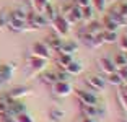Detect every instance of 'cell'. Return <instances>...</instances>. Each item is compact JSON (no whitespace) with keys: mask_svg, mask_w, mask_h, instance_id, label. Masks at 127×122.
Listing matches in <instances>:
<instances>
[{"mask_svg":"<svg viewBox=\"0 0 127 122\" xmlns=\"http://www.w3.org/2000/svg\"><path fill=\"white\" fill-rule=\"evenodd\" d=\"M62 16L67 20L68 25H75V23H78L80 20H82V7H78V5H70V7H67L64 10Z\"/></svg>","mask_w":127,"mask_h":122,"instance_id":"obj_1","label":"cell"},{"mask_svg":"<svg viewBox=\"0 0 127 122\" xmlns=\"http://www.w3.org/2000/svg\"><path fill=\"white\" fill-rule=\"evenodd\" d=\"M51 91H52L54 96L65 98V96H68V94L73 91V88L70 86L68 81H56V83L51 85Z\"/></svg>","mask_w":127,"mask_h":122,"instance_id":"obj_2","label":"cell"},{"mask_svg":"<svg viewBox=\"0 0 127 122\" xmlns=\"http://www.w3.org/2000/svg\"><path fill=\"white\" fill-rule=\"evenodd\" d=\"M28 67H30L31 70V77L36 73H41V72H44L46 68H47V60L46 59H39V57H28Z\"/></svg>","mask_w":127,"mask_h":122,"instance_id":"obj_3","label":"cell"},{"mask_svg":"<svg viewBox=\"0 0 127 122\" xmlns=\"http://www.w3.org/2000/svg\"><path fill=\"white\" fill-rule=\"evenodd\" d=\"M68 23H67V20L64 18L62 15H57L56 18L52 20V28L56 30V34H59V36H65V34L68 33Z\"/></svg>","mask_w":127,"mask_h":122,"instance_id":"obj_4","label":"cell"},{"mask_svg":"<svg viewBox=\"0 0 127 122\" xmlns=\"http://www.w3.org/2000/svg\"><path fill=\"white\" fill-rule=\"evenodd\" d=\"M85 81H86V85L90 86L91 90H95V91H98V90H103V88L106 86L104 78L101 77V75H96V73L88 75V77L85 78Z\"/></svg>","mask_w":127,"mask_h":122,"instance_id":"obj_5","label":"cell"},{"mask_svg":"<svg viewBox=\"0 0 127 122\" xmlns=\"http://www.w3.org/2000/svg\"><path fill=\"white\" fill-rule=\"evenodd\" d=\"M75 94L78 96L80 103L82 104H88V106H96L98 104V99L93 93L90 91H85V90H75Z\"/></svg>","mask_w":127,"mask_h":122,"instance_id":"obj_6","label":"cell"},{"mask_svg":"<svg viewBox=\"0 0 127 122\" xmlns=\"http://www.w3.org/2000/svg\"><path fill=\"white\" fill-rule=\"evenodd\" d=\"M31 52H33L34 57H39V59L47 60L49 57H51V51H49V47L44 44V42H34L33 47H31Z\"/></svg>","mask_w":127,"mask_h":122,"instance_id":"obj_7","label":"cell"},{"mask_svg":"<svg viewBox=\"0 0 127 122\" xmlns=\"http://www.w3.org/2000/svg\"><path fill=\"white\" fill-rule=\"evenodd\" d=\"M98 65H99V68L104 72L106 75H111L117 70V67L114 65V62H112L109 57H99V59H98Z\"/></svg>","mask_w":127,"mask_h":122,"instance_id":"obj_8","label":"cell"},{"mask_svg":"<svg viewBox=\"0 0 127 122\" xmlns=\"http://www.w3.org/2000/svg\"><path fill=\"white\" fill-rule=\"evenodd\" d=\"M33 91L31 88H28V86H18V88H11L10 91L7 93V96L10 98V99H18V98L21 96H26V94H30V93Z\"/></svg>","mask_w":127,"mask_h":122,"instance_id":"obj_9","label":"cell"},{"mask_svg":"<svg viewBox=\"0 0 127 122\" xmlns=\"http://www.w3.org/2000/svg\"><path fill=\"white\" fill-rule=\"evenodd\" d=\"M78 51V44L73 42V41H68V42H62L59 47L60 54H68V56H73L75 52Z\"/></svg>","mask_w":127,"mask_h":122,"instance_id":"obj_10","label":"cell"},{"mask_svg":"<svg viewBox=\"0 0 127 122\" xmlns=\"http://www.w3.org/2000/svg\"><path fill=\"white\" fill-rule=\"evenodd\" d=\"M13 77V67L11 65H0V83L8 81Z\"/></svg>","mask_w":127,"mask_h":122,"instance_id":"obj_11","label":"cell"},{"mask_svg":"<svg viewBox=\"0 0 127 122\" xmlns=\"http://www.w3.org/2000/svg\"><path fill=\"white\" fill-rule=\"evenodd\" d=\"M73 60V57L72 56H68V54H59V57L56 59V63H57V67H59L60 70H65L67 68V65Z\"/></svg>","mask_w":127,"mask_h":122,"instance_id":"obj_12","label":"cell"},{"mask_svg":"<svg viewBox=\"0 0 127 122\" xmlns=\"http://www.w3.org/2000/svg\"><path fill=\"white\" fill-rule=\"evenodd\" d=\"M101 26H103V31H117V28H119V25H117V23L114 21L109 15L104 16V20H103Z\"/></svg>","mask_w":127,"mask_h":122,"instance_id":"obj_13","label":"cell"},{"mask_svg":"<svg viewBox=\"0 0 127 122\" xmlns=\"http://www.w3.org/2000/svg\"><path fill=\"white\" fill-rule=\"evenodd\" d=\"M41 81H42V83H47V85H52V83H56V81H57L56 72H49V70L41 72Z\"/></svg>","mask_w":127,"mask_h":122,"instance_id":"obj_14","label":"cell"},{"mask_svg":"<svg viewBox=\"0 0 127 122\" xmlns=\"http://www.w3.org/2000/svg\"><path fill=\"white\" fill-rule=\"evenodd\" d=\"M65 72H67L68 75H80L82 73V63L77 62V60H72V62L67 65Z\"/></svg>","mask_w":127,"mask_h":122,"instance_id":"obj_15","label":"cell"},{"mask_svg":"<svg viewBox=\"0 0 127 122\" xmlns=\"http://www.w3.org/2000/svg\"><path fill=\"white\" fill-rule=\"evenodd\" d=\"M42 11H44V15H42V16H44L47 21H52V20L57 16V10L54 8V5H51V3L46 5V7L42 8Z\"/></svg>","mask_w":127,"mask_h":122,"instance_id":"obj_16","label":"cell"},{"mask_svg":"<svg viewBox=\"0 0 127 122\" xmlns=\"http://www.w3.org/2000/svg\"><path fill=\"white\" fill-rule=\"evenodd\" d=\"M46 41H47V44L51 46L52 49H59V47H60V44H62V41H60V36H59V34H56V33H51V34L47 36V39H46Z\"/></svg>","mask_w":127,"mask_h":122,"instance_id":"obj_17","label":"cell"},{"mask_svg":"<svg viewBox=\"0 0 127 122\" xmlns=\"http://www.w3.org/2000/svg\"><path fill=\"white\" fill-rule=\"evenodd\" d=\"M64 116H65V112H64L62 109H59V107H51V109H49V117H51L52 122H59Z\"/></svg>","mask_w":127,"mask_h":122,"instance_id":"obj_18","label":"cell"},{"mask_svg":"<svg viewBox=\"0 0 127 122\" xmlns=\"http://www.w3.org/2000/svg\"><path fill=\"white\" fill-rule=\"evenodd\" d=\"M82 111H83V116L91 117V119H93L95 116L99 114V111L96 109V106H88V104H82Z\"/></svg>","mask_w":127,"mask_h":122,"instance_id":"obj_19","label":"cell"},{"mask_svg":"<svg viewBox=\"0 0 127 122\" xmlns=\"http://www.w3.org/2000/svg\"><path fill=\"white\" fill-rule=\"evenodd\" d=\"M85 31L90 33V34H99V33H103V26H101V23L93 21V23H90V25L85 28Z\"/></svg>","mask_w":127,"mask_h":122,"instance_id":"obj_20","label":"cell"},{"mask_svg":"<svg viewBox=\"0 0 127 122\" xmlns=\"http://www.w3.org/2000/svg\"><path fill=\"white\" fill-rule=\"evenodd\" d=\"M119 39V36H117V31H103V41L104 42H116V41Z\"/></svg>","mask_w":127,"mask_h":122,"instance_id":"obj_21","label":"cell"},{"mask_svg":"<svg viewBox=\"0 0 127 122\" xmlns=\"http://www.w3.org/2000/svg\"><path fill=\"white\" fill-rule=\"evenodd\" d=\"M11 101H13V99H10V98H8L7 94H3V96H0V114H7L8 104H10Z\"/></svg>","mask_w":127,"mask_h":122,"instance_id":"obj_22","label":"cell"},{"mask_svg":"<svg viewBox=\"0 0 127 122\" xmlns=\"http://www.w3.org/2000/svg\"><path fill=\"white\" fill-rule=\"evenodd\" d=\"M108 81L111 83V85H116V86H119V85H122V83H124L122 78L119 77V73H117V72H114V73L108 75Z\"/></svg>","mask_w":127,"mask_h":122,"instance_id":"obj_23","label":"cell"},{"mask_svg":"<svg viewBox=\"0 0 127 122\" xmlns=\"http://www.w3.org/2000/svg\"><path fill=\"white\" fill-rule=\"evenodd\" d=\"M114 62V65L119 68V67H127V57L126 54H119V56H116V59L112 60Z\"/></svg>","mask_w":127,"mask_h":122,"instance_id":"obj_24","label":"cell"},{"mask_svg":"<svg viewBox=\"0 0 127 122\" xmlns=\"http://www.w3.org/2000/svg\"><path fill=\"white\" fill-rule=\"evenodd\" d=\"M114 11L126 18V16H127V3H126V2H121V3H117V5H116V10H114Z\"/></svg>","mask_w":127,"mask_h":122,"instance_id":"obj_25","label":"cell"},{"mask_svg":"<svg viewBox=\"0 0 127 122\" xmlns=\"http://www.w3.org/2000/svg\"><path fill=\"white\" fill-rule=\"evenodd\" d=\"M91 18H93V8L82 7V20H91Z\"/></svg>","mask_w":127,"mask_h":122,"instance_id":"obj_26","label":"cell"},{"mask_svg":"<svg viewBox=\"0 0 127 122\" xmlns=\"http://www.w3.org/2000/svg\"><path fill=\"white\" fill-rule=\"evenodd\" d=\"M10 16H13V18H16V20H21V21H26V13L23 10H13L10 13Z\"/></svg>","mask_w":127,"mask_h":122,"instance_id":"obj_27","label":"cell"},{"mask_svg":"<svg viewBox=\"0 0 127 122\" xmlns=\"http://www.w3.org/2000/svg\"><path fill=\"white\" fill-rule=\"evenodd\" d=\"M91 5H95V8L101 11L106 8V0H91Z\"/></svg>","mask_w":127,"mask_h":122,"instance_id":"obj_28","label":"cell"},{"mask_svg":"<svg viewBox=\"0 0 127 122\" xmlns=\"http://www.w3.org/2000/svg\"><path fill=\"white\" fill-rule=\"evenodd\" d=\"M47 3H49V0H33V7L37 8V10H42Z\"/></svg>","mask_w":127,"mask_h":122,"instance_id":"obj_29","label":"cell"},{"mask_svg":"<svg viewBox=\"0 0 127 122\" xmlns=\"http://www.w3.org/2000/svg\"><path fill=\"white\" fill-rule=\"evenodd\" d=\"M116 72L119 73V77L122 78L124 83H127V67H119V68H117Z\"/></svg>","mask_w":127,"mask_h":122,"instance_id":"obj_30","label":"cell"},{"mask_svg":"<svg viewBox=\"0 0 127 122\" xmlns=\"http://www.w3.org/2000/svg\"><path fill=\"white\" fill-rule=\"evenodd\" d=\"M15 121H16V122H33V121H31V117L26 114V112H23V114H18Z\"/></svg>","mask_w":127,"mask_h":122,"instance_id":"obj_31","label":"cell"},{"mask_svg":"<svg viewBox=\"0 0 127 122\" xmlns=\"http://www.w3.org/2000/svg\"><path fill=\"white\" fill-rule=\"evenodd\" d=\"M119 103H121V106L124 107V111H127V94H124L122 91L119 93Z\"/></svg>","mask_w":127,"mask_h":122,"instance_id":"obj_32","label":"cell"},{"mask_svg":"<svg viewBox=\"0 0 127 122\" xmlns=\"http://www.w3.org/2000/svg\"><path fill=\"white\" fill-rule=\"evenodd\" d=\"M119 44H121V49L124 52H127V36H121L119 37Z\"/></svg>","mask_w":127,"mask_h":122,"instance_id":"obj_33","label":"cell"},{"mask_svg":"<svg viewBox=\"0 0 127 122\" xmlns=\"http://www.w3.org/2000/svg\"><path fill=\"white\" fill-rule=\"evenodd\" d=\"M56 75H57V81H67L68 77L67 72H56Z\"/></svg>","mask_w":127,"mask_h":122,"instance_id":"obj_34","label":"cell"},{"mask_svg":"<svg viewBox=\"0 0 127 122\" xmlns=\"http://www.w3.org/2000/svg\"><path fill=\"white\" fill-rule=\"evenodd\" d=\"M7 20H8V15H7V13H0V28L7 26Z\"/></svg>","mask_w":127,"mask_h":122,"instance_id":"obj_35","label":"cell"},{"mask_svg":"<svg viewBox=\"0 0 127 122\" xmlns=\"http://www.w3.org/2000/svg\"><path fill=\"white\" fill-rule=\"evenodd\" d=\"M78 7H91V0H77Z\"/></svg>","mask_w":127,"mask_h":122,"instance_id":"obj_36","label":"cell"},{"mask_svg":"<svg viewBox=\"0 0 127 122\" xmlns=\"http://www.w3.org/2000/svg\"><path fill=\"white\" fill-rule=\"evenodd\" d=\"M2 122H16V121H15V117H11V116L3 114V117H2Z\"/></svg>","mask_w":127,"mask_h":122,"instance_id":"obj_37","label":"cell"},{"mask_svg":"<svg viewBox=\"0 0 127 122\" xmlns=\"http://www.w3.org/2000/svg\"><path fill=\"white\" fill-rule=\"evenodd\" d=\"M78 122H93V119H91V117H86V116H83V117L78 119Z\"/></svg>","mask_w":127,"mask_h":122,"instance_id":"obj_38","label":"cell"},{"mask_svg":"<svg viewBox=\"0 0 127 122\" xmlns=\"http://www.w3.org/2000/svg\"><path fill=\"white\" fill-rule=\"evenodd\" d=\"M122 93H124V94H127V85H124V88H122Z\"/></svg>","mask_w":127,"mask_h":122,"instance_id":"obj_39","label":"cell"},{"mask_svg":"<svg viewBox=\"0 0 127 122\" xmlns=\"http://www.w3.org/2000/svg\"><path fill=\"white\" fill-rule=\"evenodd\" d=\"M119 122H127V121H119Z\"/></svg>","mask_w":127,"mask_h":122,"instance_id":"obj_40","label":"cell"},{"mask_svg":"<svg viewBox=\"0 0 127 122\" xmlns=\"http://www.w3.org/2000/svg\"><path fill=\"white\" fill-rule=\"evenodd\" d=\"M126 21H127V16H126Z\"/></svg>","mask_w":127,"mask_h":122,"instance_id":"obj_41","label":"cell"},{"mask_svg":"<svg viewBox=\"0 0 127 122\" xmlns=\"http://www.w3.org/2000/svg\"><path fill=\"white\" fill-rule=\"evenodd\" d=\"M126 57H127V52H126Z\"/></svg>","mask_w":127,"mask_h":122,"instance_id":"obj_42","label":"cell"}]
</instances>
